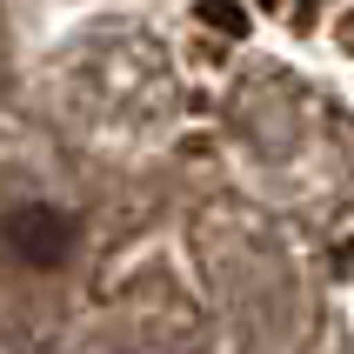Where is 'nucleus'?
<instances>
[{
  "mask_svg": "<svg viewBox=\"0 0 354 354\" xmlns=\"http://www.w3.org/2000/svg\"><path fill=\"white\" fill-rule=\"evenodd\" d=\"M0 7L14 354H354V7Z\"/></svg>",
  "mask_w": 354,
  "mask_h": 354,
  "instance_id": "nucleus-1",
  "label": "nucleus"
}]
</instances>
